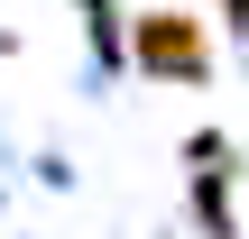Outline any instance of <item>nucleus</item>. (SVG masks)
Here are the masks:
<instances>
[{
  "label": "nucleus",
  "instance_id": "f257e3e1",
  "mask_svg": "<svg viewBox=\"0 0 249 239\" xmlns=\"http://www.w3.org/2000/svg\"><path fill=\"white\" fill-rule=\"evenodd\" d=\"M139 64L166 74V83H203V64H213L203 18H185V9H148V18H139Z\"/></svg>",
  "mask_w": 249,
  "mask_h": 239
}]
</instances>
